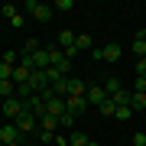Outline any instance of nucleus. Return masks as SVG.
<instances>
[{"label":"nucleus","instance_id":"f257e3e1","mask_svg":"<svg viewBox=\"0 0 146 146\" xmlns=\"http://www.w3.org/2000/svg\"><path fill=\"white\" fill-rule=\"evenodd\" d=\"M0 114L3 117H10V123H16L23 114H29L26 110V101H20V98H7L3 104H0Z\"/></svg>","mask_w":146,"mask_h":146},{"label":"nucleus","instance_id":"f03ea898","mask_svg":"<svg viewBox=\"0 0 146 146\" xmlns=\"http://www.w3.org/2000/svg\"><path fill=\"white\" fill-rule=\"evenodd\" d=\"M23 7H26V10L33 13V20H39V23H49V20H52V13H55L49 3H36V0H26Z\"/></svg>","mask_w":146,"mask_h":146},{"label":"nucleus","instance_id":"7ed1b4c3","mask_svg":"<svg viewBox=\"0 0 146 146\" xmlns=\"http://www.w3.org/2000/svg\"><path fill=\"white\" fill-rule=\"evenodd\" d=\"M0 16H3V20H7V23H10V26H13V29H20V26H23V13H20V10H16V7H13V3H3V7H0Z\"/></svg>","mask_w":146,"mask_h":146},{"label":"nucleus","instance_id":"20e7f679","mask_svg":"<svg viewBox=\"0 0 146 146\" xmlns=\"http://www.w3.org/2000/svg\"><path fill=\"white\" fill-rule=\"evenodd\" d=\"M65 84H68V98H84V94H88V84L81 78H72V75H68Z\"/></svg>","mask_w":146,"mask_h":146},{"label":"nucleus","instance_id":"39448f33","mask_svg":"<svg viewBox=\"0 0 146 146\" xmlns=\"http://www.w3.org/2000/svg\"><path fill=\"white\" fill-rule=\"evenodd\" d=\"M88 107H91V104H88V98H65V110H68V114H75V117L84 114Z\"/></svg>","mask_w":146,"mask_h":146},{"label":"nucleus","instance_id":"423d86ee","mask_svg":"<svg viewBox=\"0 0 146 146\" xmlns=\"http://www.w3.org/2000/svg\"><path fill=\"white\" fill-rule=\"evenodd\" d=\"M36 123H39L36 114H23L20 120H16V130H20V133H33V130H36Z\"/></svg>","mask_w":146,"mask_h":146},{"label":"nucleus","instance_id":"0eeeda50","mask_svg":"<svg viewBox=\"0 0 146 146\" xmlns=\"http://www.w3.org/2000/svg\"><path fill=\"white\" fill-rule=\"evenodd\" d=\"M0 143H20V130H16V123H3V127H0Z\"/></svg>","mask_w":146,"mask_h":146},{"label":"nucleus","instance_id":"6e6552de","mask_svg":"<svg viewBox=\"0 0 146 146\" xmlns=\"http://www.w3.org/2000/svg\"><path fill=\"white\" fill-rule=\"evenodd\" d=\"M84 98H88L91 107H101V104L107 101V91H104V88H88V94H84Z\"/></svg>","mask_w":146,"mask_h":146},{"label":"nucleus","instance_id":"1a4fd4ad","mask_svg":"<svg viewBox=\"0 0 146 146\" xmlns=\"http://www.w3.org/2000/svg\"><path fill=\"white\" fill-rule=\"evenodd\" d=\"M75 39H78V33H68V29H62V33H58V42H55V46L62 49V52H68V49L75 46Z\"/></svg>","mask_w":146,"mask_h":146},{"label":"nucleus","instance_id":"9d476101","mask_svg":"<svg viewBox=\"0 0 146 146\" xmlns=\"http://www.w3.org/2000/svg\"><path fill=\"white\" fill-rule=\"evenodd\" d=\"M46 114L62 117V114H65V98H52V101H46Z\"/></svg>","mask_w":146,"mask_h":146},{"label":"nucleus","instance_id":"9b49d317","mask_svg":"<svg viewBox=\"0 0 146 146\" xmlns=\"http://www.w3.org/2000/svg\"><path fill=\"white\" fill-rule=\"evenodd\" d=\"M29 88H33V91H42V88H49V81H46V72H39V68H36V72L29 75Z\"/></svg>","mask_w":146,"mask_h":146},{"label":"nucleus","instance_id":"f8f14e48","mask_svg":"<svg viewBox=\"0 0 146 146\" xmlns=\"http://www.w3.org/2000/svg\"><path fill=\"white\" fill-rule=\"evenodd\" d=\"M101 58H104V62H117L120 58V46L117 42H107V46L101 49Z\"/></svg>","mask_w":146,"mask_h":146},{"label":"nucleus","instance_id":"ddd939ff","mask_svg":"<svg viewBox=\"0 0 146 146\" xmlns=\"http://www.w3.org/2000/svg\"><path fill=\"white\" fill-rule=\"evenodd\" d=\"M133 52H136V58H146V29L136 33V39H133Z\"/></svg>","mask_w":146,"mask_h":146},{"label":"nucleus","instance_id":"4468645a","mask_svg":"<svg viewBox=\"0 0 146 146\" xmlns=\"http://www.w3.org/2000/svg\"><path fill=\"white\" fill-rule=\"evenodd\" d=\"M130 107H133V114L146 110V91H133V98H130Z\"/></svg>","mask_w":146,"mask_h":146},{"label":"nucleus","instance_id":"2eb2a0df","mask_svg":"<svg viewBox=\"0 0 146 146\" xmlns=\"http://www.w3.org/2000/svg\"><path fill=\"white\" fill-rule=\"evenodd\" d=\"M130 98H133V91H130V88H120L117 94H110V101H114V107H120V104H130Z\"/></svg>","mask_w":146,"mask_h":146},{"label":"nucleus","instance_id":"dca6fc26","mask_svg":"<svg viewBox=\"0 0 146 146\" xmlns=\"http://www.w3.org/2000/svg\"><path fill=\"white\" fill-rule=\"evenodd\" d=\"M39 123H42V130H49V133H55V130H58V117H52V114H42V117H39Z\"/></svg>","mask_w":146,"mask_h":146},{"label":"nucleus","instance_id":"f3484780","mask_svg":"<svg viewBox=\"0 0 146 146\" xmlns=\"http://www.w3.org/2000/svg\"><path fill=\"white\" fill-rule=\"evenodd\" d=\"M88 143H91V140H88L81 130H72V133H68V146H88Z\"/></svg>","mask_w":146,"mask_h":146},{"label":"nucleus","instance_id":"a211bd4d","mask_svg":"<svg viewBox=\"0 0 146 146\" xmlns=\"http://www.w3.org/2000/svg\"><path fill=\"white\" fill-rule=\"evenodd\" d=\"M46 81H49V88H52V84H58V81H65V75L58 72V68H52V65H49V68H46Z\"/></svg>","mask_w":146,"mask_h":146},{"label":"nucleus","instance_id":"6ab92c4d","mask_svg":"<svg viewBox=\"0 0 146 146\" xmlns=\"http://www.w3.org/2000/svg\"><path fill=\"white\" fill-rule=\"evenodd\" d=\"M65 62V52L58 46H49V65H62Z\"/></svg>","mask_w":146,"mask_h":146},{"label":"nucleus","instance_id":"aec40b11","mask_svg":"<svg viewBox=\"0 0 146 146\" xmlns=\"http://www.w3.org/2000/svg\"><path fill=\"white\" fill-rule=\"evenodd\" d=\"M0 98H3V101L7 98H16V84L13 81H0Z\"/></svg>","mask_w":146,"mask_h":146},{"label":"nucleus","instance_id":"412c9836","mask_svg":"<svg viewBox=\"0 0 146 146\" xmlns=\"http://www.w3.org/2000/svg\"><path fill=\"white\" fill-rule=\"evenodd\" d=\"M58 127H62V130H68V133H72V127H75V114H68V110H65V114L58 117Z\"/></svg>","mask_w":146,"mask_h":146},{"label":"nucleus","instance_id":"4be33fe9","mask_svg":"<svg viewBox=\"0 0 146 146\" xmlns=\"http://www.w3.org/2000/svg\"><path fill=\"white\" fill-rule=\"evenodd\" d=\"M114 117H117V120H130V117H133V107H130V104H120V107L114 110Z\"/></svg>","mask_w":146,"mask_h":146},{"label":"nucleus","instance_id":"5701e85b","mask_svg":"<svg viewBox=\"0 0 146 146\" xmlns=\"http://www.w3.org/2000/svg\"><path fill=\"white\" fill-rule=\"evenodd\" d=\"M120 88H123V84H120V78H107V81H104V91H107V98H110V94H117Z\"/></svg>","mask_w":146,"mask_h":146},{"label":"nucleus","instance_id":"b1692460","mask_svg":"<svg viewBox=\"0 0 146 146\" xmlns=\"http://www.w3.org/2000/svg\"><path fill=\"white\" fill-rule=\"evenodd\" d=\"M75 46H78V52H88V49L94 46V42H91V36H84V33H81V36L75 39Z\"/></svg>","mask_w":146,"mask_h":146},{"label":"nucleus","instance_id":"393cba45","mask_svg":"<svg viewBox=\"0 0 146 146\" xmlns=\"http://www.w3.org/2000/svg\"><path fill=\"white\" fill-rule=\"evenodd\" d=\"M36 49H42V46H39V39H26V46H23L20 58H23V55H33V52H36Z\"/></svg>","mask_w":146,"mask_h":146},{"label":"nucleus","instance_id":"a878e982","mask_svg":"<svg viewBox=\"0 0 146 146\" xmlns=\"http://www.w3.org/2000/svg\"><path fill=\"white\" fill-rule=\"evenodd\" d=\"M114 110H117V107H114V101H110V98H107V101H104V104H101V107H98V114H104V117H114Z\"/></svg>","mask_w":146,"mask_h":146},{"label":"nucleus","instance_id":"bb28decb","mask_svg":"<svg viewBox=\"0 0 146 146\" xmlns=\"http://www.w3.org/2000/svg\"><path fill=\"white\" fill-rule=\"evenodd\" d=\"M72 7H75L72 0H55V3H52V10H72Z\"/></svg>","mask_w":146,"mask_h":146},{"label":"nucleus","instance_id":"cd10ccee","mask_svg":"<svg viewBox=\"0 0 146 146\" xmlns=\"http://www.w3.org/2000/svg\"><path fill=\"white\" fill-rule=\"evenodd\" d=\"M136 78H146V58H140V62H136Z\"/></svg>","mask_w":146,"mask_h":146},{"label":"nucleus","instance_id":"c85d7f7f","mask_svg":"<svg viewBox=\"0 0 146 146\" xmlns=\"http://www.w3.org/2000/svg\"><path fill=\"white\" fill-rule=\"evenodd\" d=\"M130 91H146V78H136V81H133V88H130Z\"/></svg>","mask_w":146,"mask_h":146},{"label":"nucleus","instance_id":"c756f323","mask_svg":"<svg viewBox=\"0 0 146 146\" xmlns=\"http://www.w3.org/2000/svg\"><path fill=\"white\" fill-rule=\"evenodd\" d=\"M133 146H146V133H133Z\"/></svg>","mask_w":146,"mask_h":146},{"label":"nucleus","instance_id":"7c9ffc66","mask_svg":"<svg viewBox=\"0 0 146 146\" xmlns=\"http://www.w3.org/2000/svg\"><path fill=\"white\" fill-rule=\"evenodd\" d=\"M55 146H68V133H55Z\"/></svg>","mask_w":146,"mask_h":146},{"label":"nucleus","instance_id":"2f4dec72","mask_svg":"<svg viewBox=\"0 0 146 146\" xmlns=\"http://www.w3.org/2000/svg\"><path fill=\"white\" fill-rule=\"evenodd\" d=\"M46 143H55V133H49V130H42V146Z\"/></svg>","mask_w":146,"mask_h":146},{"label":"nucleus","instance_id":"473e14b6","mask_svg":"<svg viewBox=\"0 0 146 146\" xmlns=\"http://www.w3.org/2000/svg\"><path fill=\"white\" fill-rule=\"evenodd\" d=\"M0 146H20V143H0Z\"/></svg>","mask_w":146,"mask_h":146},{"label":"nucleus","instance_id":"72a5a7b5","mask_svg":"<svg viewBox=\"0 0 146 146\" xmlns=\"http://www.w3.org/2000/svg\"><path fill=\"white\" fill-rule=\"evenodd\" d=\"M88 146H101V143H94V140H91V143H88Z\"/></svg>","mask_w":146,"mask_h":146},{"label":"nucleus","instance_id":"f704fd0d","mask_svg":"<svg viewBox=\"0 0 146 146\" xmlns=\"http://www.w3.org/2000/svg\"><path fill=\"white\" fill-rule=\"evenodd\" d=\"M0 23H3V16H0Z\"/></svg>","mask_w":146,"mask_h":146},{"label":"nucleus","instance_id":"c9c22d12","mask_svg":"<svg viewBox=\"0 0 146 146\" xmlns=\"http://www.w3.org/2000/svg\"><path fill=\"white\" fill-rule=\"evenodd\" d=\"M0 104H3V98H0Z\"/></svg>","mask_w":146,"mask_h":146},{"label":"nucleus","instance_id":"e433bc0d","mask_svg":"<svg viewBox=\"0 0 146 146\" xmlns=\"http://www.w3.org/2000/svg\"><path fill=\"white\" fill-rule=\"evenodd\" d=\"M130 146H133V143H130Z\"/></svg>","mask_w":146,"mask_h":146}]
</instances>
